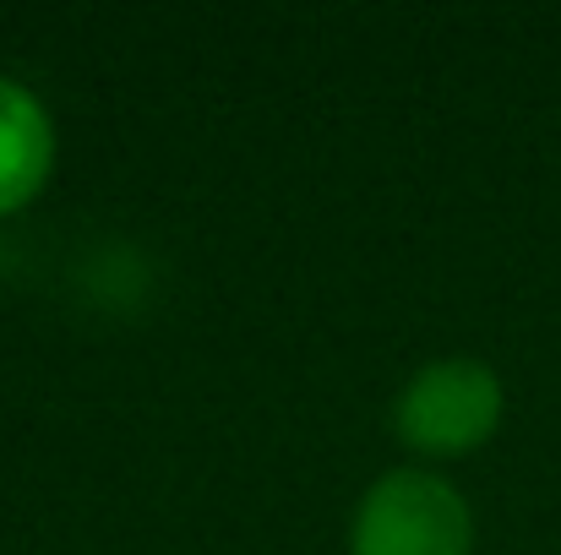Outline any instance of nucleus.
<instances>
[{"label": "nucleus", "mask_w": 561, "mask_h": 555, "mask_svg": "<svg viewBox=\"0 0 561 555\" xmlns=\"http://www.w3.org/2000/svg\"><path fill=\"white\" fill-rule=\"evenodd\" d=\"M350 555H474V512L442 474L392 469L355 507Z\"/></svg>", "instance_id": "f257e3e1"}, {"label": "nucleus", "mask_w": 561, "mask_h": 555, "mask_svg": "<svg viewBox=\"0 0 561 555\" xmlns=\"http://www.w3.org/2000/svg\"><path fill=\"white\" fill-rule=\"evenodd\" d=\"M502 408H507L502 375L485 360L458 355V360H431L409 375V386L398 392L392 425H398V441L420 458H463L496 436Z\"/></svg>", "instance_id": "f03ea898"}, {"label": "nucleus", "mask_w": 561, "mask_h": 555, "mask_svg": "<svg viewBox=\"0 0 561 555\" xmlns=\"http://www.w3.org/2000/svg\"><path fill=\"white\" fill-rule=\"evenodd\" d=\"M55 170V120L33 88L0 77V218L27 207Z\"/></svg>", "instance_id": "7ed1b4c3"}]
</instances>
